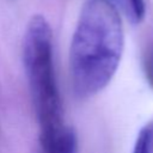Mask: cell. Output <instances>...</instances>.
Here are the masks:
<instances>
[{
	"instance_id": "6da1fadb",
	"label": "cell",
	"mask_w": 153,
	"mask_h": 153,
	"mask_svg": "<svg viewBox=\"0 0 153 153\" xmlns=\"http://www.w3.org/2000/svg\"><path fill=\"white\" fill-rule=\"evenodd\" d=\"M124 47L116 0H85L69 48L72 85L79 98H90L112 80Z\"/></svg>"
},
{
	"instance_id": "7a4b0ae2",
	"label": "cell",
	"mask_w": 153,
	"mask_h": 153,
	"mask_svg": "<svg viewBox=\"0 0 153 153\" xmlns=\"http://www.w3.org/2000/svg\"><path fill=\"white\" fill-rule=\"evenodd\" d=\"M23 62L39 127L38 139L53 136L67 124L63 122L62 98L54 68L53 32L49 23L41 14L33 16L26 26Z\"/></svg>"
},
{
	"instance_id": "3957f363",
	"label": "cell",
	"mask_w": 153,
	"mask_h": 153,
	"mask_svg": "<svg viewBox=\"0 0 153 153\" xmlns=\"http://www.w3.org/2000/svg\"><path fill=\"white\" fill-rule=\"evenodd\" d=\"M38 153H78L75 131L71 127H67L57 135L38 140Z\"/></svg>"
},
{
	"instance_id": "277c9868",
	"label": "cell",
	"mask_w": 153,
	"mask_h": 153,
	"mask_svg": "<svg viewBox=\"0 0 153 153\" xmlns=\"http://www.w3.org/2000/svg\"><path fill=\"white\" fill-rule=\"evenodd\" d=\"M131 153H153V122L140 129Z\"/></svg>"
},
{
	"instance_id": "5b68a950",
	"label": "cell",
	"mask_w": 153,
	"mask_h": 153,
	"mask_svg": "<svg viewBox=\"0 0 153 153\" xmlns=\"http://www.w3.org/2000/svg\"><path fill=\"white\" fill-rule=\"evenodd\" d=\"M128 17L131 22L137 24L143 20L146 16V2L145 0H123Z\"/></svg>"
},
{
	"instance_id": "8992f818",
	"label": "cell",
	"mask_w": 153,
	"mask_h": 153,
	"mask_svg": "<svg viewBox=\"0 0 153 153\" xmlns=\"http://www.w3.org/2000/svg\"><path fill=\"white\" fill-rule=\"evenodd\" d=\"M145 73L148 82L153 86V43L146 53L145 57Z\"/></svg>"
}]
</instances>
